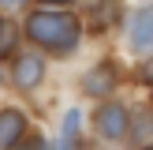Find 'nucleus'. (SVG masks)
I'll return each instance as SVG.
<instances>
[{
    "instance_id": "nucleus-1",
    "label": "nucleus",
    "mask_w": 153,
    "mask_h": 150,
    "mask_svg": "<svg viewBox=\"0 0 153 150\" xmlns=\"http://www.w3.org/2000/svg\"><path fill=\"white\" fill-rule=\"evenodd\" d=\"M26 38L34 45H41V49L64 56V52H71L75 45H79L82 26H79V19H71V15H64V11H49V8H41V11H30Z\"/></svg>"
},
{
    "instance_id": "nucleus-2",
    "label": "nucleus",
    "mask_w": 153,
    "mask_h": 150,
    "mask_svg": "<svg viewBox=\"0 0 153 150\" xmlns=\"http://www.w3.org/2000/svg\"><path fill=\"white\" fill-rule=\"evenodd\" d=\"M11 79H15V86H19V90H34L37 82L45 79V60L37 56V52H22V56H15Z\"/></svg>"
},
{
    "instance_id": "nucleus-3",
    "label": "nucleus",
    "mask_w": 153,
    "mask_h": 150,
    "mask_svg": "<svg viewBox=\"0 0 153 150\" xmlns=\"http://www.w3.org/2000/svg\"><path fill=\"white\" fill-rule=\"evenodd\" d=\"M134 52H153V8H138L131 19V34H127Z\"/></svg>"
},
{
    "instance_id": "nucleus-4",
    "label": "nucleus",
    "mask_w": 153,
    "mask_h": 150,
    "mask_svg": "<svg viewBox=\"0 0 153 150\" xmlns=\"http://www.w3.org/2000/svg\"><path fill=\"white\" fill-rule=\"evenodd\" d=\"M22 135H26V112L0 109V150H15Z\"/></svg>"
},
{
    "instance_id": "nucleus-5",
    "label": "nucleus",
    "mask_w": 153,
    "mask_h": 150,
    "mask_svg": "<svg viewBox=\"0 0 153 150\" xmlns=\"http://www.w3.org/2000/svg\"><path fill=\"white\" fill-rule=\"evenodd\" d=\"M97 131L105 135V139H120V135L127 131V112L120 101H108L97 109Z\"/></svg>"
},
{
    "instance_id": "nucleus-6",
    "label": "nucleus",
    "mask_w": 153,
    "mask_h": 150,
    "mask_svg": "<svg viewBox=\"0 0 153 150\" xmlns=\"http://www.w3.org/2000/svg\"><path fill=\"white\" fill-rule=\"evenodd\" d=\"M112 79H116V75H112V68H108V64H97V68H90V71H86L82 90H86V94H94V98H101V94H108V90H112Z\"/></svg>"
},
{
    "instance_id": "nucleus-7",
    "label": "nucleus",
    "mask_w": 153,
    "mask_h": 150,
    "mask_svg": "<svg viewBox=\"0 0 153 150\" xmlns=\"http://www.w3.org/2000/svg\"><path fill=\"white\" fill-rule=\"evenodd\" d=\"M15 41H19V26L7 19H0V60H7L15 52Z\"/></svg>"
},
{
    "instance_id": "nucleus-8",
    "label": "nucleus",
    "mask_w": 153,
    "mask_h": 150,
    "mask_svg": "<svg viewBox=\"0 0 153 150\" xmlns=\"http://www.w3.org/2000/svg\"><path fill=\"white\" fill-rule=\"evenodd\" d=\"M79 131H82V112H79V109H71V112H67V120H64V131H60V139H75Z\"/></svg>"
},
{
    "instance_id": "nucleus-9",
    "label": "nucleus",
    "mask_w": 153,
    "mask_h": 150,
    "mask_svg": "<svg viewBox=\"0 0 153 150\" xmlns=\"http://www.w3.org/2000/svg\"><path fill=\"white\" fill-rule=\"evenodd\" d=\"M56 150H75V139H60V146Z\"/></svg>"
},
{
    "instance_id": "nucleus-10",
    "label": "nucleus",
    "mask_w": 153,
    "mask_h": 150,
    "mask_svg": "<svg viewBox=\"0 0 153 150\" xmlns=\"http://www.w3.org/2000/svg\"><path fill=\"white\" fill-rule=\"evenodd\" d=\"M19 4H26V0H0V8H19Z\"/></svg>"
},
{
    "instance_id": "nucleus-11",
    "label": "nucleus",
    "mask_w": 153,
    "mask_h": 150,
    "mask_svg": "<svg viewBox=\"0 0 153 150\" xmlns=\"http://www.w3.org/2000/svg\"><path fill=\"white\" fill-rule=\"evenodd\" d=\"M45 4H71V0H45Z\"/></svg>"
},
{
    "instance_id": "nucleus-12",
    "label": "nucleus",
    "mask_w": 153,
    "mask_h": 150,
    "mask_svg": "<svg viewBox=\"0 0 153 150\" xmlns=\"http://www.w3.org/2000/svg\"><path fill=\"white\" fill-rule=\"evenodd\" d=\"M146 150H153V146H146Z\"/></svg>"
}]
</instances>
